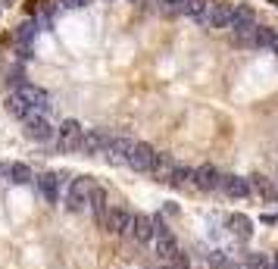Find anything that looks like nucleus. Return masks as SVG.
Returning <instances> with one entry per match:
<instances>
[{
    "label": "nucleus",
    "instance_id": "f257e3e1",
    "mask_svg": "<svg viewBox=\"0 0 278 269\" xmlns=\"http://www.w3.org/2000/svg\"><path fill=\"white\" fill-rule=\"evenodd\" d=\"M94 185H97V182H94L91 175H75V178L66 185V194H63L66 210H69V213H85V210H88V201H91Z\"/></svg>",
    "mask_w": 278,
    "mask_h": 269
},
{
    "label": "nucleus",
    "instance_id": "f03ea898",
    "mask_svg": "<svg viewBox=\"0 0 278 269\" xmlns=\"http://www.w3.org/2000/svg\"><path fill=\"white\" fill-rule=\"evenodd\" d=\"M82 125H78L75 119H66L60 129H57V135H53V141L47 144L53 153H75L78 150V144H82Z\"/></svg>",
    "mask_w": 278,
    "mask_h": 269
},
{
    "label": "nucleus",
    "instance_id": "7ed1b4c3",
    "mask_svg": "<svg viewBox=\"0 0 278 269\" xmlns=\"http://www.w3.org/2000/svg\"><path fill=\"white\" fill-rule=\"evenodd\" d=\"M153 250H156L160 260H172L178 254V241H175V235L166 228V222L160 216H153Z\"/></svg>",
    "mask_w": 278,
    "mask_h": 269
},
{
    "label": "nucleus",
    "instance_id": "20e7f679",
    "mask_svg": "<svg viewBox=\"0 0 278 269\" xmlns=\"http://www.w3.org/2000/svg\"><path fill=\"white\" fill-rule=\"evenodd\" d=\"M132 138L128 135H109L106 147H103V157L109 166H128V150H132Z\"/></svg>",
    "mask_w": 278,
    "mask_h": 269
},
{
    "label": "nucleus",
    "instance_id": "39448f33",
    "mask_svg": "<svg viewBox=\"0 0 278 269\" xmlns=\"http://www.w3.org/2000/svg\"><path fill=\"white\" fill-rule=\"evenodd\" d=\"M69 182H72V178H69V175H63V172H44V175H38V178H34L38 191H41V198H44L47 204H57L60 188H63V185H69Z\"/></svg>",
    "mask_w": 278,
    "mask_h": 269
},
{
    "label": "nucleus",
    "instance_id": "423d86ee",
    "mask_svg": "<svg viewBox=\"0 0 278 269\" xmlns=\"http://www.w3.org/2000/svg\"><path fill=\"white\" fill-rule=\"evenodd\" d=\"M16 94H19L31 110H38V113H44V116H47V110H50V94H47L44 88H38V85H31V82H22V85L16 88Z\"/></svg>",
    "mask_w": 278,
    "mask_h": 269
},
{
    "label": "nucleus",
    "instance_id": "0eeeda50",
    "mask_svg": "<svg viewBox=\"0 0 278 269\" xmlns=\"http://www.w3.org/2000/svg\"><path fill=\"white\" fill-rule=\"evenodd\" d=\"M109 235H128V228H132V213L125 207H109L103 222H100Z\"/></svg>",
    "mask_w": 278,
    "mask_h": 269
},
{
    "label": "nucleus",
    "instance_id": "6e6552de",
    "mask_svg": "<svg viewBox=\"0 0 278 269\" xmlns=\"http://www.w3.org/2000/svg\"><path fill=\"white\" fill-rule=\"evenodd\" d=\"M153 157H156V150H153L147 141H135L132 150H128V166H132L135 172H150Z\"/></svg>",
    "mask_w": 278,
    "mask_h": 269
},
{
    "label": "nucleus",
    "instance_id": "1a4fd4ad",
    "mask_svg": "<svg viewBox=\"0 0 278 269\" xmlns=\"http://www.w3.org/2000/svg\"><path fill=\"white\" fill-rule=\"evenodd\" d=\"M106 138H109V132H103V129H85L82 132V144H78V153L97 157V153H103V147H106Z\"/></svg>",
    "mask_w": 278,
    "mask_h": 269
},
{
    "label": "nucleus",
    "instance_id": "9d476101",
    "mask_svg": "<svg viewBox=\"0 0 278 269\" xmlns=\"http://www.w3.org/2000/svg\"><path fill=\"white\" fill-rule=\"evenodd\" d=\"M22 125H25L22 132H25V135H28L31 141H41V144H50V141H53V135H57V129L50 125V119H47V116H38V119H25Z\"/></svg>",
    "mask_w": 278,
    "mask_h": 269
},
{
    "label": "nucleus",
    "instance_id": "9b49d317",
    "mask_svg": "<svg viewBox=\"0 0 278 269\" xmlns=\"http://www.w3.org/2000/svg\"><path fill=\"white\" fill-rule=\"evenodd\" d=\"M228 19H231V4H207V13L197 22L207 28H228Z\"/></svg>",
    "mask_w": 278,
    "mask_h": 269
},
{
    "label": "nucleus",
    "instance_id": "f8f14e48",
    "mask_svg": "<svg viewBox=\"0 0 278 269\" xmlns=\"http://www.w3.org/2000/svg\"><path fill=\"white\" fill-rule=\"evenodd\" d=\"M128 235H132L138 244H150V241H153V216H147V213H132Z\"/></svg>",
    "mask_w": 278,
    "mask_h": 269
},
{
    "label": "nucleus",
    "instance_id": "ddd939ff",
    "mask_svg": "<svg viewBox=\"0 0 278 269\" xmlns=\"http://www.w3.org/2000/svg\"><path fill=\"white\" fill-rule=\"evenodd\" d=\"M219 182H222L219 169L210 166V163H203V166H197V169H194V182H191V185H194V188H200V191H216Z\"/></svg>",
    "mask_w": 278,
    "mask_h": 269
},
{
    "label": "nucleus",
    "instance_id": "4468645a",
    "mask_svg": "<svg viewBox=\"0 0 278 269\" xmlns=\"http://www.w3.org/2000/svg\"><path fill=\"white\" fill-rule=\"evenodd\" d=\"M175 166H178V163H175L172 153H156V157H153V166H150V172H153V178H156V182L169 185V178H172Z\"/></svg>",
    "mask_w": 278,
    "mask_h": 269
},
{
    "label": "nucleus",
    "instance_id": "2eb2a0df",
    "mask_svg": "<svg viewBox=\"0 0 278 269\" xmlns=\"http://www.w3.org/2000/svg\"><path fill=\"white\" fill-rule=\"evenodd\" d=\"M250 25H256L253 10H250L247 4H234V7H231V19H228V28L241 31V28H250Z\"/></svg>",
    "mask_w": 278,
    "mask_h": 269
},
{
    "label": "nucleus",
    "instance_id": "dca6fc26",
    "mask_svg": "<svg viewBox=\"0 0 278 269\" xmlns=\"http://www.w3.org/2000/svg\"><path fill=\"white\" fill-rule=\"evenodd\" d=\"M219 188L225 191L228 198H247V194H250V185H247V178H241V175H222Z\"/></svg>",
    "mask_w": 278,
    "mask_h": 269
},
{
    "label": "nucleus",
    "instance_id": "f3484780",
    "mask_svg": "<svg viewBox=\"0 0 278 269\" xmlns=\"http://www.w3.org/2000/svg\"><path fill=\"white\" fill-rule=\"evenodd\" d=\"M88 210L94 213V219H97V225H100V222H103V216H106V210H109V204H106V191H103L100 185H94V191H91Z\"/></svg>",
    "mask_w": 278,
    "mask_h": 269
},
{
    "label": "nucleus",
    "instance_id": "a211bd4d",
    "mask_svg": "<svg viewBox=\"0 0 278 269\" xmlns=\"http://www.w3.org/2000/svg\"><path fill=\"white\" fill-rule=\"evenodd\" d=\"M228 228H231V232L241 238V241H250V235H253V222H250L244 213H231V216H228Z\"/></svg>",
    "mask_w": 278,
    "mask_h": 269
},
{
    "label": "nucleus",
    "instance_id": "6ab92c4d",
    "mask_svg": "<svg viewBox=\"0 0 278 269\" xmlns=\"http://www.w3.org/2000/svg\"><path fill=\"white\" fill-rule=\"evenodd\" d=\"M247 185H250V191H253V194H260V198H266V201H275V198H278V188H275V185H272L266 175H253Z\"/></svg>",
    "mask_w": 278,
    "mask_h": 269
},
{
    "label": "nucleus",
    "instance_id": "aec40b11",
    "mask_svg": "<svg viewBox=\"0 0 278 269\" xmlns=\"http://www.w3.org/2000/svg\"><path fill=\"white\" fill-rule=\"evenodd\" d=\"M7 178L13 185H28V182H34V172H31L28 163H10L7 166Z\"/></svg>",
    "mask_w": 278,
    "mask_h": 269
},
{
    "label": "nucleus",
    "instance_id": "412c9836",
    "mask_svg": "<svg viewBox=\"0 0 278 269\" xmlns=\"http://www.w3.org/2000/svg\"><path fill=\"white\" fill-rule=\"evenodd\" d=\"M191 182H194V169H191V166H175L169 185H175V188H188Z\"/></svg>",
    "mask_w": 278,
    "mask_h": 269
},
{
    "label": "nucleus",
    "instance_id": "4be33fe9",
    "mask_svg": "<svg viewBox=\"0 0 278 269\" xmlns=\"http://www.w3.org/2000/svg\"><path fill=\"white\" fill-rule=\"evenodd\" d=\"M207 4L210 0H181V13L184 16H194V19H200L207 13Z\"/></svg>",
    "mask_w": 278,
    "mask_h": 269
},
{
    "label": "nucleus",
    "instance_id": "5701e85b",
    "mask_svg": "<svg viewBox=\"0 0 278 269\" xmlns=\"http://www.w3.org/2000/svg\"><path fill=\"white\" fill-rule=\"evenodd\" d=\"M244 269H272V260L266 254H250L247 263H244Z\"/></svg>",
    "mask_w": 278,
    "mask_h": 269
},
{
    "label": "nucleus",
    "instance_id": "b1692460",
    "mask_svg": "<svg viewBox=\"0 0 278 269\" xmlns=\"http://www.w3.org/2000/svg\"><path fill=\"white\" fill-rule=\"evenodd\" d=\"M163 16H178L181 13V0H156Z\"/></svg>",
    "mask_w": 278,
    "mask_h": 269
},
{
    "label": "nucleus",
    "instance_id": "393cba45",
    "mask_svg": "<svg viewBox=\"0 0 278 269\" xmlns=\"http://www.w3.org/2000/svg\"><path fill=\"white\" fill-rule=\"evenodd\" d=\"M16 34H19V41H31V34H34V22H22Z\"/></svg>",
    "mask_w": 278,
    "mask_h": 269
},
{
    "label": "nucleus",
    "instance_id": "a878e982",
    "mask_svg": "<svg viewBox=\"0 0 278 269\" xmlns=\"http://www.w3.org/2000/svg\"><path fill=\"white\" fill-rule=\"evenodd\" d=\"M88 4H94V0H60L63 10H82V7H88Z\"/></svg>",
    "mask_w": 278,
    "mask_h": 269
},
{
    "label": "nucleus",
    "instance_id": "bb28decb",
    "mask_svg": "<svg viewBox=\"0 0 278 269\" xmlns=\"http://www.w3.org/2000/svg\"><path fill=\"white\" fill-rule=\"evenodd\" d=\"M169 263H172L169 269H191V263H188V254H175Z\"/></svg>",
    "mask_w": 278,
    "mask_h": 269
},
{
    "label": "nucleus",
    "instance_id": "cd10ccee",
    "mask_svg": "<svg viewBox=\"0 0 278 269\" xmlns=\"http://www.w3.org/2000/svg\"><path fill=\"white\" fill-rule=\"evenodd\" d=\"M0 175H7V163H0Z\"/></svg>",
    "mask_w": 278,
    "mask_h": 269
},
{
    "label": "nucleus",
    "instance_id": "c85d7f7f",
    "mask_svg": "<svg viewBox=\"0 0 278 269\" xmlns=\"http://www.w3.org/2000/svg\"><path fill=\"white\" fill-rule=\"evenodd\" d=\"M272 269H278V254H275V260H272Z\"/></svg>",
    "mask_w": 278,
    "mask_h": 269
},
{
    "label": "nucleus",
    "instance_id": "c756f323",
    "mask_svg": "<svg viewBox=\"0 0 278 269\" xmlns=\"http://www.w3.org/2000/svg\"><path fill=\"white\" fill-rule=\"evenodd\" d=\"M269 4H272V7H275V10H278V0H269Z\"/></svg>",
    "mask_w": 278,
    "mask_h": 269
}]
</instances>
